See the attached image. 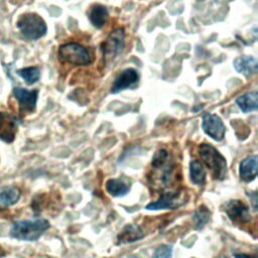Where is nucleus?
Masks as SVG:
<instances>
[{"label":"nucleus","mask_w":258,"mask_h":258,"mask_svg":"<svg viewBox=\"0 0 258 258\" xmlns=\"http://www.w3.org/2000/svg\"><path fill=\"white\" fill-rule=\"evenodd\" d=\"M144 237L140 227L136 225H126L118 235V243L126 244L135 242Z\"/></svg>","instance_id":"nucleus-15"},{"label":"nucleus","mask_w":258,"mask_h":258,"mask_svg":"<svg viewBox=\"0 0 258 258\" xmlns=\"http://www.w3.org/2000/svg\"><path fill=\"white\" fill-rule=\"evenodd\" d=\"M106 189L113 197H123L130 190V185L123 178H110L106 181Z\"/></svg>","instance_id":"nucleus-19"},{"label":"nucleus","mask_w":258,"mask_h":258,"mask_svg":"<svg viewBox=\"0 0 258 258\" xmlns=\"http://www.w3.org/2000/svg\"><path fill=\"white\" fill-rule=\"evenodd\" d=\"M16 130V119L6 112H0V139L8 143L12 142L14 140Z\"/></svg>","instance_id":"nucleus-12"},{"label":"nucleus","mask_w":258,"mask_h":258,"mask_svg":"<svg viewBox=\"0 0 258 258\" xmlns=\"http://www.w3.org/2000/svg\"><path fill=\"white\" fill-rule=\"evenodd\" d=\"M108 17H109V13L105 6L101 4H96L92 6L89 13V19L95 27L102 28L107 22Z\"/></svg>","instance_id":"nucleus-18"},{"label":"nucleus","mask_w":258,"mask_h":258,"mask_svg":"<svg viewBox=\"0 0 258 258\" xmlns=\"http://www.w3.org/2000/svg\"><path fill=\"white\" fill-rule=\"evenodd\" d=\"M152 178L155 182L158 184H162V186H166L168 181H170V178L173 173V161L165 149H159L156 151L152 157Z\"/></svg>","instance_id":"nucleus-3"},{"label":"nucleus","mask_w":258,"mask_h":258,"mask_svg":"<svg viewBox=\"0 0 258 258\" xmlns=\"http://www.w3.org/2000/svg\"><path fill=\"white\" fill-rule=\"evenodd\" d=\"M17 26L24 37L35 40L42 37L46 32L44 20L36 13H25L20 16Z\"/></svg>","instance_id":"nucleus-5"},{"label":"nucleus","mask_w":258,"mask_h":258,"mask_svg":"<svg viewBox=\"0 0 258 258\" xmlns=\"http://www.w3.org/2000/svg\"><path fill=\"white\" fill-rule=\"evenodd\" d=\"M189 177L195 184H203L206 180V170L203 164L197 159L191 160L189 163Z\"/></svg>","instance_id":"nucleus-20"},{"label":"nucleus","mask_w":258,"mask_h":258,"mask_svg":"<svg viewBox=\"0 0 258 258\" xmlns=\"http://www.w3.org/2000/svg\"><path fill=\"white\" fill-rule=\"evenodd\" d=\"M199 153L205 164L212 170L215 179L223 180L227 175L226 158L211 144L203 143L199 146Z\"/></svg>","instance_id":"nucleus-2"},{"label":"nucleus","mask_w":258,"mask_h":258,"mask_svg":"<svg viewBox=\"0 0 258 258\" xmlns=\"http://www.w3.org/2000/svg\"><path fill=\"white\" fill-rule=\"evenodd\" d=\"M138 73L134 69H126L114 81L111 87V93L117 94L123 90L133 87L138 82Z\"/></svg>","instance_id":"nucleus-11"},{"label":"nucleus","mask_w":258,"mask_h":258,"mask_svg":"<svg viewBox=\"0 0 258 258\" xmlns=\"http://www.w3.org/2000/svg\"><path fill=\"white\" fill-rule=\"evenodd\" d=\"M235 258H255L251 255L248 254H244V253H239V254H235Z\"/></svg>","instance_id":"nucleus-24"},{"label":"nucleus","mask_w":258,"mask_h":258,"mask_svg":"<svg viewBox=\"0 0 258 258\" xmlns=\"http://www.w3.org/2000/svg\"><path fill=\"white\" fill-rule=\"evenodd\" d=\"M184 202L181 200V196L179 192H164L160 196V198L148 204L145 208L149 211L163 210V209H175L181 206Z\"/></svg>","instance_id":"nucleus-9"},{"label":"nucleus","mask_w":258,"mask_h":258,"mask_svg":"<svg viewBox=\"0 0 258 258\" xmlns=\"http://www.w3.org/2000/svg\"><path fill=\"white\" fill-rule=\"evenodd\" d=\"M228 217L234 223L244 224L251 220L249 208L240 200H231L225 204V210Z\"/></svg>","instance_id":"nucleus-8"},{"label":"nucleus","mask_w":258,"mask_h":258,"mask_svg":"<svg viewBox=\"0 0 258 258\" xmlns=\"http://www.w3.org/2000/svg\"><path fill=\"white\" fill-rule=\"evenodd\" d=\"M125 33L123 28L114 29L102 43V51L106 60L116 57L123 49Z\"/></svg>","instance_id":"nucleus-6"},{"label":"nucleus","mask_w":258,"mask_h":258,"mask_svg":"<svg viewBox=\"0 0 258 258\" xmlns=\"http://www.w3.org/2000/svg\"><path fill=\"white\" fill-rule=\"evenodd\" d=\"M57 54L61 62H67L74 66H88L92 62L88 49L76 42L61 44L58 48Z\"/></svg>","instance_id":"nucleus-4"},{"label":"nucleus","mask_w":258,"mask_h":258,"mask_svg":"<svg viewBox=\"0 0 258 258\" xmlns=\"http://www.w3.org/2000/svg\"><path fill=\"white\" fill-rule=\"evenodd\" d=\"M202 128L204 132L216 141H221L225 137L226 128L222 119L212 113H206L203 116Z\"/></svg>","instance_id":"nucleus-7"},{"label":"nucleus","mask_w":258,"mask_h":258,"mask_svg":"<svg viewBox=\"0 0 258 258\" xmlns=\"http://www.w3.org/2000/svg\"><path fill=\"white\" fill-rule=\"evenodd\" d=\"M234 68L238 73L249 77L257 73L258 61L253 56H239L234 60Z\"/></svg>","instance_id":"nucleus-14"},{"label":"nucleus","mask_w":258,"mask_h":258,"mask_svg":"<svg viewBox=\"0 0 258 258\" xmlns=\"http://www.w3.org/2000/svg\"><path fill=\"white\" fill-rule=\"evenodd\" d=\"M20 199V190L16 186H0V207H10Z\"/></svg>","instance_id":"nucleus-16"},{"label":"nucleus","mask_w":258,"mask_h":258,"mask_svg":"<svg viewBox=\"0 0 258 258\" xmlns=\"http://www.w3.org/2000/svg\"><path fill=\"white\" fill-rule=\"evenodd\" d=\"M48 228L49 222L42 218L19 220L11 225L10 235L11 237L22 241H35Z\"/></svg>","instance_id":"nucleus-1"},{"label":"nucleus","mask_w":258,"mask_h":258,"mask_svg":"<svg viewBox=\"0 0 258 258\" xmlns=\"http://www.w3.org/2000/svg\"><path fill=\"white\" fill-rule=\"evenodd\" d=\"M257 160L258 157L256 154L250 155L244 158L239 167V174L242 180L249 182L255 179L257 176Z\"/></svg>","instance_id":"nucleus-13"},{"label":"nucleus","mask_w":258,"mask_h":258,"mask_svg":"<svg viewBox=\"0 0 258 258\" xmlns=\"http://www.w3.org/2000/svg\"><path fill=\"white\" fill-rule=\"evenodd\" d=\"M192 220L197 226V229L203 228L210 220V212L206 207H200L192 215Z\"/></svg>","instance_id":"nucleus-22"},{"label":"nucleus","mask_w":258,"mask_h":258,"mask_svg":"<svg viewBox=\"0 0 258 258\" xmlns=\"http://www.w3.org/2000/svg\"><path fill=\"white\" fill-rule=\"evenodd\" d=\"M172 246L171 245H160L156 248L152 258H171Z\"/></svg>","instance_id":"nucleus-23"},{"label":"nucleus","mask_w":258,"mask_h":258,"mask_svg":"<svg viewBox=\"0 0 258 258\" xmlns=\"http://www.w3.org/2000/svg\"><path fill=\"white\" fill-rule=\"evenodd\" d=\"M13 94L19 103L21 111L26 113H30L34 111L36 106V101H37V94H38L36 90L28 91L24 88H14Z\"/></svg>","instance_id":"nucleus-10"},{"label":"nucleus","mask_w":258,"mask_h":258,"mask_svg":"<svg viewBox=\"0 0 258 258\" xmlns=\"http://www.w3.org/2000/svg\"><path fill=\"white\" fill-rule=\"evenodd\" d=\"M236 104L244 112H252L258 108V93L256 91L246 93L236 99Z\"/></svg>","instance_id":"nucleus-17"},{"label":"nucleus","mask_w":258,"mask_h":258,"mask_svg":"<svg viewBox=\"0 0 258 258\" xmlns=\"http://www.w3.org/2000/svg\"><path fill=\"white\" fill-rule=\"evenodd\" d=\"M18 75L26 82L27 85H32L39 80L40 71L36 67H28L19 70Z\"/></svg>","instance_id":"nucleus-21"}]
</instances>
